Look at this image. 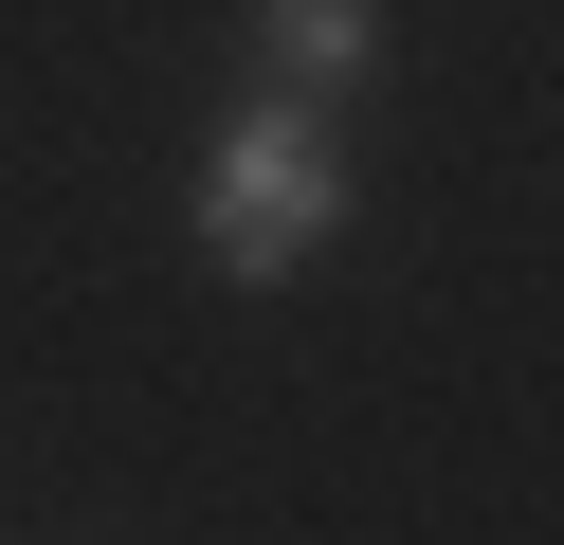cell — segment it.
<instances>
[{
  "mask_svg": "<svg viewBox=\"0 0 564 545\" xmlns=\"http://www.w3.org/2000/svg\"><path fill=\"white\" fill-rule=\"evenodd\" d=\"M328 218H346L328 91H273V109H237V128H219V164H200V254H219L237 291H273V273H310V254H328Z\"/></svg>",
  "mask_w": 564,
  "mask_h": 545,
  "instance_id": "cell-1",
  "label": "cell"
},
{
  "mask_svg": "<svg viewBox=\"0 0 564 545\" xmlns=\"http://www.w3.org/2000/svg\"><path fill=\"white\" fill-rule=\"evenodd\" d=\"M256 55H273V91H346L382 55V0H256Z\"/></svg>",
  "mask_w": 564,
  "mask_h": 545,
  "instance_id": "cell-2",
  "label": "cell"
}]
</instances>
